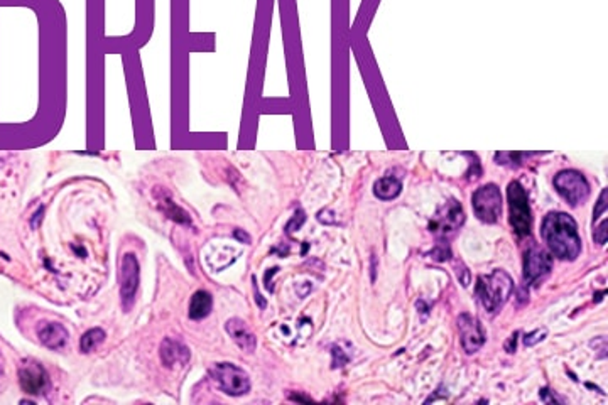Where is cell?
Returning <instances> with one entry per match:
<instances>
[{
    "instance_id": "52a82bcc",
    "label": "cell",
    "mask_w": 608,
    "mask_h": 405,
    "mask_svg": "<svg viewBox=\"0 0 608 405\" xmlns=\"http://www.w3.org/2000/svg\"><path fill=\"white\" fill-rule=\"evenodd\" d=\"M465 221V213H463L461 204L451 199L450 203H446L444 206L436 213V216L433 218V221L429 223L431 233L446 238L455 233Z\"/></svg>"
},
{
    "instance_id": "9c48e42d",
    "label": "cell",
    "mask_w": 608,
    "mask_h": 405,
    "mask_svg": "<svg viewBox=\"0 0 608 405\" xmlns=\"http://www.w3.org/2000/svg\"><path fill=\"white\" fill-rule=\"evenodd\" d=\"M139 288V262L134 253H127L120 265V298L125 309H130Z\"/></svg>"
},
{
    "instance_id": "e0dca14e",
    "label": "cell",
    "mask_w": 608,
    "mask_h": 405,
    "mask_svg": "<svg viewBox=\"0 0 608 405\" xmlns=\"http://www.w3.org/2000/svg\"><path fill=\"white\" fill-rule=\"evenodd\" d=\"M103 340H105V331L100 330V327H95V330L86 331L83 335V338L80 341V348L83 353H90L92 349H95L98 347L100 343H103Z\"/></svg>"
},
{
    "instance_id": "f1b7e54d",
    "label": "cell",
    "mask_w": 608,
    "mask_h": 405,
    "mask_svg": "<svg viewBox=\"0 0 608 405\" xmlns=\"http://www.w3.org/2000/svg\"><path fill=\"white\" fill-rule=\"evenodd\" d=\"M291 399L293 400H301V402H310L311 399H308V397H299V395H291Z\"/></svg>"
},
{
    "instance_id": "484cf974",
    "label": "cell",
    "mask_w": 608,
    "mask_h": 405,
    "mask_svg": "<svg viewBox=\"0 0 608 405\" xmlns=\"http://www.w3.org/2000/svg\"><path fill=\"white\" fill-rule=\"evenodd\" d=\"M539 395H541V400H543L544 404H556V402L562 404V402H565V400L557 397V395L555 392H551V390H549V389H543L541 394H539Z\"/></svg>"
},
{
    "instance_id": "7c38bea8",
    "label": "cell",
    "mask_w": 608,
    "mask_h": 405,
    "mask_svg": "<svg viewBox=\"0 0 608 405\" xmlns=\"http://www.w3.org/2000/svg\"><path fill=\"white\" fill-rule=\"evenodd\" d=\"M225 330L226 333L231 336V340H234L240 348L245 349V352L252 353L253 349L257 348V338L252 335V331L248 330V326L245 325L242 320L235 317V320L226 321Z\"/></svg>"
},
{
    "instance_id": "2e32d148",
    "label": "cell",
    "mask_w": 608,
    "mask_h": 405,
    "mask_svg": "<svg viewBox=\"0 0 608 405\" xmlns=\"http://www.w3.org/2000/svg\"><path fill=\"white\" fill-rule=\"evenodd\" d=\"M401 189H402V183L397 179L396 176L380 177V179L374 186L375 196H377L379 199H384V201L397 198L399 194H401Z\"/></svg>"
},
{
    "instance_id": "8fae6325",
    "label": "cell",
    "mask_w": 608,
    "mask_h": 405,
    "mask_svg": "<svg viewBox=\"0 0 608 405\" xmlns=\"http://www.w3.org/2000/svg\"><path fill=\"white\" fill-rule=\"evenodd\" d=\"M21 385L27 394H43L48 386V373L39 363H26L21 368Z\"/></svg>"
},
{
    "instance_id": "d4e9b609",
    "label": "cell",
    "mask_w": 608,
    "mask_h": 405,
    "mask_svg": "<svg viewBox=\"0 0 608 405\" xmlns=\"http://www.w3.org/2000/svg\"><path fill=\"white\" fill-rule=\"evenodd\" d=\"M607 196H608V191H607V189H603V191H602V194H600V198H598V203H597L595 211H593V218H595V220H598V218H600V216L603 215V213L607 211V208H608Z\"/></svg>"
},
{
    "instance_id": "5b68a950",
    "label": "cell",
    "mask_w": 608,
    "mask_h": 405,
    "mask_svg": "<svg viewBox=\"0 0 608 405\" xmlns=\"http://www.w3.org/2000/svg\"><path fill=\"white\" fill-rule=\"evenodd\" d=\"M475 216L483 223H497L502 216V194L496 184H485L471 196Z\"/></svg>"
},
{
    "instance_id": "6da1fadb",
    "label": "cell",
    "mask_w": 608,
    "mask_h": 405,
    "mask_svg": "<svg viewBox=\"0 0 608 405\" xmlns=\"http://www.w3.org/2000/svg\"><path fill=\"white\" fill-rule=\"evenodd\" d=\"M541 236L549 252L561 261L573 262L582 253L578 225L568 213H549L543 221Z\"/></svg>"
},
{
    "instance_id": "ffe728a7",
    "label": "cell",
    "mask_w": 608,
    "mask_h": 405,
    "mask_svg": "<svg viewBox=\"0 0 608 405\" xmlns=\"http://www.w3.org/2000/svg\"><path fill=\"white\" fill-rule=\"evenodd\" d=\"M546 336H547V330H546V327H539V330L533 331V333L525 335V338H524L525 347H534V344L541 343V341L544 338H546Z\"/></svg>"
},
{
    "instance_id": "603a6c76",
    "label": "cell",
    "mask_w": 608,
    "mask_h": 405,
    "mask_svg": "<svg viewBox=\"0 0 608 405\" xmlns=\"http://www.w3.org/2000/svg\"><path fill=\"white\" fill-rule=\"evenodd\" d=\"M607 226H608V221L603 220L600 225L597 226L595 231H593V240H595L598 245H605V242H607V236H608Z\"/></svg>"
},
{
    "instance_id": "ac0fdd59",
    "label": "cell",
    "mask_w": 608,
    "mask_h": 405,
    "mask_svg": "<svg viewBox=\"0 0 608 405\" xmlns=\"http://www.w3.org/2000/svg\"><path fill=\"white\" fill-rule=\"evenodd\" d=\"M161 206L164 208L166 215L169 216L171 220H174V221H178V223H189V221H192V220H189V216L186 215V213L183 211V209H181L179 206H176V204L172 203L169 198L161 199Z\"/></svg>"
},
{
    "instance_id": "cb8c5ba5",
    "label": "cell",
    "mask_w": 608,
    "mask_h": 405,
    "mask_svg": "<svg viewBox=\"0 0 608 405\" xmlns=\"http://www.w3.org/2000/svg\"><path fill=\"white\" fill-rule=\"evenodd\" d=\"M456 277L463 288H468L470 284V270L463 265V262H456Z\"/></svg>"
},
{
    "instance_id": "44dd1931",
    "label": "cell",
    "mask_w": 608,
    "mask_h": 405,
    "mask_svg": "<svg viewBox=\"0 0 608 405\" xmlns=\"http://www.w3.org/2000/svg\"><path fill=\"white\" fill-rule=\"evenodd\" d=\"M451 257V252H450V247H448L446 243H438L436 247H434V250L433 252H431V258H433V261H436V262H444V261H448V258Z\"/></svg>"
},
{
    "instance_id": "3957f363",
    "label": "cell",
    "mask_w": 608,
    "mask_h": 405,
    "mask_svg": "<svg viewBox=\"0 0 608 405\" xmlns=\"http://www.w3.org/2000/svg\"><path fill=\"white\" fill-rule=\"evenodd\" d=\"M507 199H509L510 226L517 236H529L533 226V213H530L529 196L524 186L519 181H512L507 188Z\"/></svg>"
},
{
    "instance_id": "ba28073f",
    "label": "cell",
    "mask_w": 608,
    "mask_h": 405,
    "mask_svg": "<svg viewBox=\"0 0 608 405\" xmlns=\"http://www.w3.org/2000/svg\"><path fill=\"white\" fill-rule=\"evenodd\" d=\"M552 268V257L546 250L535 247L528 248L524 253V284H538L544 277L549 275Z\"/></svg>"
},
{
    "instance_id": "5bb4252c",
    "label": "cell",
    "mask_w": 608,
    "mask_h": 405,
    "mask_svg": "<svg viewBox=\"0 0 608 405\" xmlns=\"http://www.w3.org/2000/svg\"><path fill=\"white\" fill-rule=\"evenodd\" d=\"M39 340L43 341V344H46L48 348L58 349L63 348L70 340V333L63 325L58 322H46L43 327H39Z\"/></svg>"
},
{
    "instance_id": "277c9868",
    "label": "cell",
    "mask_w": 608,
    "mask_h": 405,
    "mask_svg": "<svg viewBox=\"0 0 608 405\" xmlns=\"http://www.w3.org/2000/svg\"><path fill=\"white\" fill-rule=\"evenodd\" d=\"M210 375L225 394L234 395V397L248 394L251 390V379L247 372L234 363H216L210 370Z\"/></svg>"
},
{
    "instance_id": "d6986e66",
    "label": "cell",
    "mask_w": 608,
    "mask_h": 405,
    "mask_svg": "<svg viewBox=\"0 0 608 405\" xmlns=\"http://www.w3.org/2000/svg\"><path fill=\"white\" fill-rule=\"evenodd\" d=\"M534 156V154H528V152H497L496 159L498 161V164H502V166H509V167H519L523 161L520 159L523 157H529Z\"/></svg>"
},
{
    "instance_id": "30bf717a",
    "label": "cell",
    "mask_w": 608,
    "mask_h": 405,
    "mask_svg": "<svg viewBox=\"0 0 608 405\" xmlns=\"http://www.w3.org/2000/svg\"><path fill=\"white\" fill-rule=\"evenodd\" d=\"M458 330H460L461 347L468 354L476 353L485 344L487 336L483 333V327L480 321L470 314H461L458 317Z\"/></svg>"
},
{
    "instance_id": "7402d4cb",
    "label": "cell",
    "mask_w": 608,
    "mask_h": 405,
    "mask_svg": "<svg viewBox=\"0 0 608 405\" xmlns=\"http://www.w3.org/2000/svg\"><path fill=\"white\" fill-rule=\"evenodd\" d=\"M331 353H333V368H342L350 362V354H345L340 347H333Z\"/></svg>"
},
{
    "instance_id": "83f0119b",
    "label": "cell",
    "mask_w": 608,
    "mask_h": 405,
    "mask_svg": "<svg viewBox=\"0 0 608 405\" xmlns=\"http://www.w3.org/2000/svg\"><path fill=\"white\" fill-rule=\"evenodd\" d=\"M416 306H417V307H421V309H423L424 316H428V312H429V307H428V306H426V304H424V301H417V304H416Z\"/></svg>"
},
{
    "instance_id": "8992f818",
    "label": "cell",
    "mask_w": 608,
    "mask_h": 405,
    "mask_svg": "<svg viewBox=\"0 0 608 405\" xmlns=\"http://www.w3.org/2000/svg\"><path fill=\"white\" fill-rule=\"evenodd\" d=\"M555 188L571 206L583 204L589 196V183L580 171H561L555 177Z\"/></svg>"
},
{
    "instance_id": "4316f807",
    "label": "cell",
    "mask_w": 608,
    "mask_h": 405,
    "mask_svg": "<svg viewBox=\"0 0 608 405\" xmlns=\"http://www.w3.org/2000/svg\"><path fill=\"white\" fill-rule=\"evenodd\" d=\"M517 336H519V331H515V333L512 335L510 338H509V341H507V343H505V349L509 353H514L515 352V348H517Z\"/></svg>"
},
{
    "instance_id": "9a60e30c",
    "label": "cell",
    "mask_w": 608,
    "mask_h": 405,
    "mask_svg": "<svg viewBox=\"0 0 608 405\" xmlns=\"http://www.w3.org/2000/svg\"><path fill=\"white\" fill-rule=\"evenodd\" d=\"M211 304L213 301L210 293H206V290H198V293L193 294L192 303H189L188 316L194 321L203 320V317H206L208 314H210Z\"/></svg>"
},
{
    "instance_id": "7a4b0ae2",
    "label": "cell",
    "mask_w": 608,
    "mask_h": 405,
    "mask_svg": "<svg viewBox=\"0 0 608 405\" xmlns=\"http://www.w3.org/2000/svg\"><path fill=\"white\" fill-rule=\"evenodd\" d=\"M514 290V280L505 270L496 268L490 275H480L476 279V298L482 303L485 311L497 312L509 301Z\"/></svg>"
},
{
    "instance_id": "4fadbf2b",
    "label": "cell",
    "mask_w": 608,
    "mask_h": 405,
    "mask_svg": "<svg viewBox=\"0 0 608 405\" xmlns=\"http://www.w3.org/2000/svg\"><path fill=\"white\" fill-rule=\"evenodd\" d=\"M161 359L166 367H176V365H184L189 359V349L184 347L179 341L167 338L164 343L161 344Z\"/></svg>"
}]
</instances>
